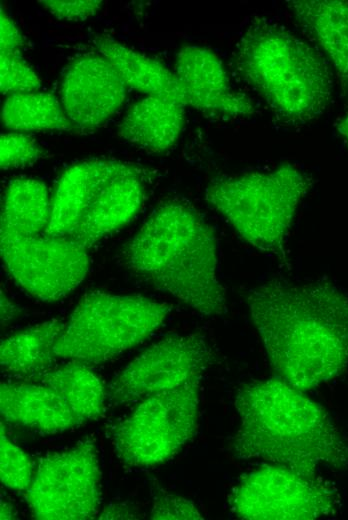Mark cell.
<instances>
[{"label": "cell", "mask_w": 348, "mask_h": 520, "mask_svg": "<svg viewBox=\"0 0 348 520\" xmlns=\"http://www.w3.org/2000/svg\"><path fill=\"white\" fill-rule=\"evenodd\" d=\"M251 320L273 369L306 391L348 365V295L327 280L271 279L247 295Z\"/></svg>", "instance_id": "1"}, {"label": "cell", "mask_w": 348, "mask_h": 520, "mask_svg": "<svg viewBox=\"0 0 348 520\" xmlns=\"http://www.w3.org/2000/svg\"><path fill=\"white\" fill-rule=\"evenodd\" d=\"M239 427L230 443L236 459H262L315 476L325 465L348 467V439L325 409L283 379L240 387Z\"/></svg>", "instance_id": "2"}, {"label": "cell", "mask_w": 348, "mask_h": 520, "mask_svg": "<svg viewBox=\"0 0 348 520\" xmlns=\"http://www.w3.org/2000/svg\"><path fill=\"white\" fill-rule=\"evenodd\" d=\"M122 254L126 267L155 288L202 315L224 313L215 235L191 205L179 200L161 203Z\"/></svg>", "instance_id": "3"}, {"label": "cell", "mask_w": 348, "mask_h": 520, "mask_svg": "<svg viewBox=\"0 0 348 520\" xmlns=\"http://www.w3.org/2000/svg\"><path fill=\"white\" fill-rule=\"evenodd\" d=\"M234 62L243 81L284 123H307L330 103L333 82L321 55L272 19L249 23Z\"/></svg>", "instance_id": "4"}, {"label": "cell", "mask_w": 348, "mask_h": 520, "mask_svg": "<svg viewBox=\"0 0 348 520\" xmlns=\"http://www.w3.org/2000/svg\"><path fill=\"white\" fill-rule=\"evenodd\" d=\"M311 186L307 173L283 164L266 172L215 179L205 198L244 241L285 262L290 226Z\"/></svg>", "instance_id": "5"}, {"label": "cell", "mask_w": 348, "mask_h": 520, "mask_svg": "<svg viewBox=\"0 0 348 520\" xmlns=\"http://www.w3.org/2000/svg\"><path fill=\"white\" fill-rule=\"evenodd\" d=\"M170 309L141 296L90 292L75 307L54 352L84 365L105 362L152 335Z\"/></svg>", "instance_id": "6"}, {"label": "cell", "mask_w": 348, "mask_h": 520, "mask_svg": "<svg viewBox=\"0 0 348 520\" xmlns=\"http://www.w3.org/2000/svg\"><path fill=\"white\" fill-rule=\"evenodd\" d=\"M200 379L141 400L133 413L117 425L113 442L124 463L136 467L161 464L194 436Z\"/></svg>", "instance_id": "7"}, {"label": "cell", "mask_w": 348, "mask_h": 520, "mask_svg": "<svg viewBox=\"0 0 348 520\" xmlns=\"http://www.w3.org/2000/svg\"><path fill=\"white\" fill-rule=\"evenodd\" d=\"M228 503L239 519L313 520L333 514L338 497L316 475L270 463L242 477Z\"/></svg>", "instance_id": "8"}, {"label": "cell", "mask_w": 348, "mask_h": 520, "mask_svg": "<svg viewBox=\"0 0 348 520\" xmlns=\"http://www.w3.org/2000/svg\"><path fill=\"white\" fill-rule=\"evenodd\" d=\"M100 478L95 445L83 440L40 459L25 500L37 519H90L100 505Z\"/></svg>", "instance_id": "9"}, {"label": "cell", "mask_w": 348, "mask_h": 520, "mask_svg": "<svg viewBox=\"0 0 348 520\" xmlns=\"http://www.w3.org/2000/svg\"><path fill=\"white\" fill-rule=\"evenodd\" d=\"M0 251L14 280L32 296L46 302L72 292L89 268L86 248L66 236L43 233L0 238Z\"/></svg>", "instance_id": "10"}, {"label": "cell", "mask_w": 348, "mask_h": 520, "mask_svg": "<svg viewBox=\"0 0 348 520\" xmlns=\"http://www.w3.org/2000/svg\"><path fill=\"white\" fill-rule=\"evenodd\" d=\"M212 360L202 335H171L152 344L110 383L107 396L114 404L143 400L201 378Z\"/></svg>", "instance_id": "11"}, {"label": "cell", "mask_w": 348, "mask_h": 520, "mask_svg": "<svg viewBox=\"0 0 348 520\" xmlns=\"http://www.w3.org/2000/svg\"><path fill=\"white\" fill-rule=\"evenodd\" d=\"M126 88L102 54L86 55L66 69L61 83V104L76 129L92 130L122 106Z\"/></svg>", "instance_id": "12"}, {"label": "cell", "mask_w": 348, "mask_h": 520, "mask_svg": "<svg viewBox=\"0 0 348 520\" xmlns=\"http://www.w3.org/2000/svg\"><path fill=\"white\" fill-rule=\"evenodd\" d=\"M173 72L185 105L227 117H245L255 112L252 100L232 87L221 60L205 47L183 46L177 53Z\"/></svg>", "instance_id": "13"}, {"label": "cell", "mask_w": 348, "mask_h": 520, "mask_svg": "<svg viewBox=\"0 0 348 520\" xmlns=\"http://www.w3.org/2000/svg\"><path fill=\"white\" fill-rule=\"evenodd\" d=\"M131 168L126 163L105 159L85 160L69 167L51 198V216L45 234L68 236L102 190Z\"/></svg>", "instance_id": "14"}, {"label": "cell", "mask_w": 348, "mask_h": 520, "mask_svg": "<svg viewBox=\"0 0 348 520\" xmlns=\"http://www.w3.org/2000/svg\"><path fill=\"white\" fill-rule=\"evenodd\" d=\"M143 199L144 187L138 171L132 167L102 190L66 237L87 249L129 223L140 210Z\"/></svg>", "instance_id": "15"}, {"label": "cell", "mask_w": 348, "mask_h": 520, "mask_svg": "<svg viewBox=\"0 0 348 520\" xmlns=\"http://www.w3.org/2000/svg\"><path fill=\"white\" fill-rule=\"evenodd\" d=\"M0 410L7 421L47 434L63 432L81 423L66 402L41 383L2 382Z\"/></svg>", "instance_id": "16"}, {"label": "cell", "mask_w": 348, "mask_h": 520, "mask_svg": "<svg viewBox=\"0 0 348 520\" xmlns=\"http://www.w3.org/2000/svg\"><path fill=\"white\" fill-rule=\"evenodd\" d=\"M185 104L176 98L146 96L127 110L118 135L149 152H164L178 140L185 124Z\"/></svg>", "instance_id": "17"}, {"label": "cell", "mask_w": 348, "mask_h": 520, "mask_svg": "<svg viewBox=\"0 0 348 520\" xmlns=\"http://www.w3.org/2000/svg\"><path fill=\"white\" fill-rule=\"evenodd\" d=\"M288 7L327 55L343 86L348 87V1L293 0Z\"/></svg>", "instance_id": "18"}, {"label": "cell", "mask_w": 348, "mask_h": 520, "mask_svg": "<svg viewBox=\"0 0 348 520\" xmlns=\"http://www.w3.org/2000/svg\"><path fill=\"white\" fill-rule=\"evenodd\" d=\"M95 43L127 87L147 96L172 97L184 103L174 72L161 62L109 35H98Z\"/></svg>", "instance_id": "19"}, {"label": "cell", "mask_w": 348, "mask_h": 520, "mask_svg": "<svg viewBox=\"0 0 348 520\" xmlns=\"http://www.w3.org/2000/svg\"><path fill=\"white\" fill-rule=\"evenodd\" d=\"M51 216L46 185L18 178L6 186L1 204L0 238L32 237L45 233Z\"/></svg>", "instance_id": "20"}, {"label": "cell", "mask_w": 348, "mask_h": 520, "mask_svg": "<svg viewBox=\"0 0 348 520\" xmlns=\"http://www.w3.org/2000/svg\"><path fill=\"white\" fill-rule=\"evenodd\" d=\"M60 320L46 321L2 340L0 363L3 371L38 378L53 369L54 345L65 327Z\"/></svg>", "instance_id": "21"}, {"label": "cell", "mask_w": 348, "mask_h": 520, "mask_svg": "<svg viewBox=\"0 0 348 520\" xmlns=\"http://www.w3.org/2000/svg\"><path fill=\"white\" fill-rule=\"evenodd\" d=\"M39 383L54 390L80 422L102 416L107 396L100 379L87 365L71 362L38 377Z\"/></svg>", "instance_id": "22"}, {"label": "cell", "mask_w": 348, "mask_h": 520, "mask_svg": "<svg viewBox=\"0 0 348 520\" xmlns=\"http://www.w3.org/2000/svg\"><path fill=\"white\" fill-rule=\"evenodd\" d=\"M3 126L13 132L77 130L61 102L50 93L25 92L7 96L2 106Z\"/></svg>", "instance_id": "23"}, {"label": "cell", "mask_w": 348, "mask_h": 520, "mask_svg": "<svg viewBox=\"0 0 348 520\" xmlns=\"http://www.w3.org/2000/svg\"><path fill=\"white\" fill-rule=\"evenodd\" d=\"M0 475L4 486L13 490H26L33 478L29 457L7 436L3 423L0 434Z\"/></svg>", "instance_id": "24"}, {"label": "cell", "mask_w": 348, "mask_h": 520, "mask_svg": "<svg viewBox=\"0 0 348 520\" xmlns=\"http://www.w3.org/2000/svg\"><path fill=\"white\" fill-rule=\"evenodd\" d=\"M41 80L21 50L0 51V88L3 94L37 91Z\"/></svg>", "instance_id": "25"}, {"label": "cell", "mask_w": 348, "mask_h": 520, "mask_svg": "<svg viewBox=\"0 0 348 520\" xmlns=\"http://www.w3.org/2000/svg\"><path fill=\"white\" fill-rule=\"evenodd\" d=\"M44 154L42 147L29 134L10 132L1 135L0 167L4 170L32 165Z\"/></svg>", "instance_id": "26"}, {"label": "cell", "mask_w": 348, "mask_h": 520, "mask_svg": "<svg viewBox=\"0 0 348 520\" xmlns=\"http://www.w3.org/2000/svg\"><path fill=\"white\" fill-rule=\"evenodd\" d=\"M38 3L53 17L63 21H84L102 7L99 0H44Z\"/></svg>", "instance_id": "27"}, {"label": "cell", "mask_w": 348, "mask_h": 520, "mask_svg": "<svg viewBox=\"0 0 348 520\" xmlns=\"http://www.w3.org/2000/svg\"><path fill=\"white\" fill-rule=\"evenodd\" d=\"M151 519H203L193 501L175 495H162L153 504Z\"/></svg>", "instance_id": "28"}, {"label": "cell", "mask_w": 348, "mask_h": 520, "mask_svg": "<svg viewBox=\"0 0 348 520\" xmlns=\"http://www.w3.org/2000/svg\"><path fill=\"white\" fill-rule=\"evenodd\" d=\"M24 45V37L14 21L3 11L0 13V51L20 50Z\"/></svg>", "instance_id": "29"}, {"label": "cell", "mask_w": 348, "mask_h": 520, "mask_svg": "<svg viewBox=\"0 0 348 520\" xmlns=\"http://www.w3.org/2000/svg\"><path fill=\"white\" fill-rule=\"evenodd\" d=\"M16 308L7 297L1 293V322L2 324L11 320L15 316Z\"/></svg>", "instance_id": "30"}, {"label": "cell", "mask_w": 348, "mask_h": 520, "mask_svg": "<svg viewBox=\"0 0 348 520\" xmlns=\"http://www.w3.org/2000/svg\"><path fill=\"white\" fill-rule=\"evenodd\" d=\"M131 515L125 507H120L119 505H114L113 508H107L100 515L101 519H113V518H129Z\"/></svg>", "instance_id": "31"}, {"label": "cell", "mask_w": 348, "mask_h": 520, "mask_svg": "<svg viewBox=\"0 0 348 520\" xmlns=\"http://www.w3.org/2000/svg\"><path fill=\"white\" fill-rule=\"evenodd\" d=\"M337 129L348 144V113L338 122Z\"/></svg>", "instance_id": "32"}, {"label": "cell", "mask_w": 348, "mask_h": 520, "mask_svg": "<svg viewBox=\"0 0 348 520\" xmlns=\"http://www.w3.org/2000/svg\"><path fill=\"white\" fill-rule=\"evenodd\" d=\"M14 516L13 508L10 504L1 501V519H12Z\"/></svg>", "instance_id": "33"}]
</instances>
